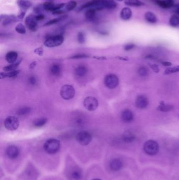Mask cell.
Returning a JSON list of instances; mask_svg holds the SVG:
<instances>
[{
    "label": "cell",
    "mask_w": 179,
    "mask_h": 180,
    "mask_svg": "<svg viewBox=\"0 0 179 180\" xmlns=\"http://www.w3.org/2000/svg\"><path fill=\"white\" fill-rule=\"evenodd\" d=\"M123 163L118 158H115L110 163V167L114 171H118L122 169Z\"/></svg>",
    "instance_id": "4fadbf2b"
},
{
    "label": "cell",
    "mask_w": 179,
    "mask_h": 180,
    "mask_svg": "<svg viewBox=\"0 0 179 180\" xmlns=\"http://www.w3.org/2000/svg\"><path fill=\"white\" fill-rule=\"evenodd\" d=\"M154 2L162 8L168 9L170 7L168 3L165 0H154Z\"/></svg>",
    "instance_id": "4dcf8cb0"
},
{
    "label": "cell",
    "mask_w": 179,
    "mask_h": 180,
    "mask_svg": "<svg viewBox=\"0 0 179 180\" xmlns=\"http://www.w3.org/2000/svg\"><path fill=\"white\" fill-rule=\"evenodd\" d=\"M135 104L137 108L143 109L148 106V100L144 95H139L135 100Z\"/></svg>",
    "instance_id": "8fae6325"
},
{
    "label": "cell",
    "mask_w": 179,
    "mask_h": 180,
    "mask_svg": "<svg viewBox=\"0 0 179 180\" xmlns=\"http://www.w3.org/2000/svg\"><path fill=\"white\" fill-rule=\"evenodd\" d=\"M44 15L43 14H38L37 16H35V18H36V20H37V21H42L44 19Z\"/></svg>",
    "instance_id": "f6af8a7d"
},
{
    "label": "cell",
    "mask_w": 179,
    "mask_h": 180,
    "mask_svg": "<svg viewBox=\"0 0 179 180\" xmlns=\"http://www.w3.org/2000/svg\"><path fill=\"white\" fill-rule=\"evenodd\" d=\"M18 20V17L16 18V16H7L6 18H5L4 20H3V25H7L9 24H11L14 22H16Z\"/></svg>",
    "instance_id": "4316f807"
},
{
    "label": "cell",
    "mask_w": 179,
    "mask_h": 180,
    "mask_svg": "<svg viewBox=\"0 0 179 180\" xmlns=\"http://www.w3.org/2000/svg\"><path fill=\"white\" fill-rule=\"evenodd\" d=\"M50 73L54 76H58L61 73V68L58 64H54L50 66Z\"/></svg>",
    "instance_id": "ac0fdd59"
},
{
    "label": "cell",
    "mask_w": 179,
    "mask_h": 180,
    "mask_svg": "<svg viewBox=\"0 0 179 180\" xmlns=\"http://www.w3.org/2000/svg\"><path fill=\"white\" fill-rule=\"evenodd\" d=\"M149 65L150 66L151 68H152L155 73H159V67H158L157 65L155 64H150Z\"/></svg>",
    "instance_id": "7bdbcfd3"
},
{
    "label": "cell",
    "mask_w": 179,
    "mask_h": 180,
    "mask_svg": "<svg viewBox=\"0 0 179 180\" xmlns=\"http://www.w3.org/2000/svg\"><path fill=\"white\" fill-rule=\"evenodd\" d=\"M16 31L18 32V33H20V34H24L25 33H26V29L25 28L23 24L20 23V24H18L16 27Z\"/></svg>",
    "instance_id": "e575fe53"
},
{
    "label": "cell",
    "mask_w": 179,
    "mask_h": 180,
    "mask_svg": "<svg viewBox=\"0 0 179 180\" xmlns=\"http://www.w3.org/2000/svg\"><path fill=\"white\" fill-rule=\"evenodd\" d=\"M36 65V62H34L32 63L30 65V68H31V69H33V68H35Z\"/></svg>",
    "instance_id": "c3c4849f"
},
{
    "label": "cell",
    "mask_w": 179,
    "mask_h": 180,
    "mask_svg": "<svg viewBox=\"0 0 179 180\" xmlns=\"http://www.w3.org/2000/svg\"><path fill=\"white\" fill-rule=\"evenodd\" d=\"M175 12L177 13V15L179 16V6L177 7V9L175 10Z\"/></svg>",
    "instance_id": "681fc988"
},
{
    "label": "cell",
    "mask_w": 179,
    "mask_h": 180,
    "mask_svg": "<svg viewBox=\"0 0 179 180\" xmlns=\"http://www.w3.org/2000/svg\"><path fill=\"white\" fill-rule=\"evenodd\" d=\"M104 83L106 87L113 89L116 88L119 84V79L116 75L110 74L106 76L104 79Z\"/></svg>",
    "instance_id": "ba28073f"
},
{
    "label": "cell",
    "mask_w": 179,
    "mask_h": 180,
    "mask_svg": "<svg viewBox=\"0 0 179 180\" xmlns=\"http://www.w3.org/2000/svg\"><path fill=\"white\" fill-rule=\"evenodd\" d=\"M18 54L15 51H10L7 53L5 56V59L9 63H14L18 59Z\"/></svg>",
    "instance_id": "2e32d148"
},
{
    "label": "cell",
    "mask_w": 179,
    "mask_h": 180,
    "mask_svg": "<svg viewBox=\"0 0 179 180\" xmlns=\"http://www.w3.org/2000/svg\"><path fill=\"white\" fill-rule=\"evenodd\" d=\"M145 19L150 23H155L157 22V19L155 14L151 12H148L145 14Z\"/></svg>",
    "instance_id": "ffe728a7"
},
{
    "label": "cell",
    "mask_w": 179,
    "mask_h": 180,
    "mask_svg": "<svg viewBox=\"0 0 179 180\" xmlns=\"http://www.w3.org/2000/svg\"><path fill=\"white\" fill-rule=\"evenodd\" d=\"M48 1H52V0H48Z\"/></svg>",
    "instance_id": "f5cc1de1"
},
{
    "label": "cell",
    "mask_w": 179,
    "mask_h": 180,
    "mask_svg": "<svg viewBox=\"0 0 179 180\" xmlns=\"http://www.w3.org/2000/svg\"><path fill=\"white\" fill-rule=\"evenodd\" d=\"M17 4L22 11L24 12H26L32 5V3L27 0H18Z\"/></svg>",
    "instance_id": "9a60e30c"
},
{
    "label": "cell",
    "mask_w": 179,
    "mask_h": 180,
    "mask_svg": "<svg viewBox=\"0 0 179 180\" xmlns=\"http://www.w3.org/2000/svg\"><path fill=\"white\" fill-rule=\"evenodd\" d=\"M118 1H122L123 0H118Z\"/></svg>",
    "instance_id": "816d5d0a"
},
{
    "label": "cell",
    "mask_w": 179,
    "mask_h": 180,
    "mask_svg": "<svg viewBox=\"0 0 179 180\" xmlns=\"http://www.w3.org/2000/svg\"><path fill=\"white\" fill-rule=\"evenodd\" d=\"M6 153L9 158L13 160L18 158L20 153V150L15 145H10L7 148Z\"/></svg>",
    "instance_id": "30bf717a"
},
{
    "label": "cell",
    "mask_w": 179,
    "mask_h": 180,
    "mask_svg": "<svg viewBox=\"0 0 179 180\" xmlns=\"http://www.w3.org/2000/svg\"><path fill=\"white\" fill-rule=\"evenodd\" d=\"M89 57L88 55L86 54H77V55L72 56L70 57L71 59H81V58H86V57Z\"/></svg>",
    "instance_id": "60d3db41"
},
{
    "label": "cell",
    "mask_w": 179,
    "mask_h": 180,
    "mask_svg": "<svg viewBox=\"0 0 179 180\" xmlns=\"http://www.w3.org/2000/svg\"><path fill=\"white\" fill-rule=\"evenodd\" d=\"M77 39H78V41L79 43L83 44L85 42L86 40L85 34L83 32H79L78 34Z\"/></svg>",
    "instance_id": "f35d334b"
},
{
    "label": "cell",
    "mask_w": 179,
    "mask_h": 180,
    "mask_svg": "<svg viewBox=\"0 0 179 180\" xmlns=\"http://www.w3.org/2000/svg\"><path fill=\"white\" fill-rule=\"evenodd\" d=\"M61 147L59 141L55 138H50L46 141L44 143V149L48 154H53L59 151Z\"/></svg>",
    "instance_id": "6da1fadb"
},
{
    "label": "cell",
    "mask_w": 179,
    "mask_h": 180,
    "mask_svg": "<svg viewBox=\"0 0 179 180\" xmlns=\"http://www.w3.org/2000/svg\"><path fill=\"white\" fill-rule=\"evenodd\" d=\"M47 122V119L45 118H42L40 119H37L33 122V125L36 127H41L46 124Z\"/></svg>",
    "instance_id": "484cf974"
},
{
    "label": "cell",
    "mask_w": 179,
    "mask_h": 180,
    "mask_svg": "<svg viewBox=\"0 0 179 180\" xmlns=\"http://www.w3.org/2000/svg\"><path fill=\"white\" fill-rule=\"evenodd\" d=\"M31 108L28 106H24L23 108H20L17 111L16 113L18 115H25L29 114L31 111Z\"/></svg>",
    "instance_id": "f546056e"
},
{
    "label": "cell",
    "mask_w": 179,
    "mask_h": 180,
    "mask_svg": "<svg viewBox=\"0 0 179 180\" xmlns=\"http://www.w3.org/2000/svg\"><path fill=\"white\" fill-rule=\"evenodd\" d=\"M20 71L15 70L11 72H8L7 73H1L0 74L1 79L6 78V77H15L18 76L20 73Z\"/></svg>",
    "instance_id": "44dd1931"
},
{
    "label": "cell",
    "mask_w": 179,
    "mask_h": 180,
    "mask_svg": "<svg viewBox=\"0 0 179 180\" xmlns=\"http://www.w3.org/2000/svg\"><path fill=\"white\" fill-rule=\"evenodd\" d=\"M101 180V179H93V180Z\"/></svg>",
    "instance_id": "f907efd6"
},
{
    "label": "cell",
    "mask_w": 179,
    "mask_h": 180,
    "mask_svg": "<svg viewBox=\"0 0 179 180\" xmlns=\"http://www.w3.org/2000/svg\"><path fill=\"white\" fill-rule=\"evenodd\" d=\"M159 144L155 141H147L143 145V150L144 152L149 155H155L159 152Z\"/></svg>",
    "instance_id": "7a4b0ae2"
},
{
    "label": "cell",
    "mask_w": 179,
    "mask_h": 180,
    "mask_svg": "<svg viewBox=\"0 0 179 180\" xmlns=\"http://www.w3.org/2000/svg\"><path fill=\"white\" fill-rule=\"evenodd\" d=\"M105 8L107 9H114L117 6V3L114 0H104Z\"/></svg>",
    "instance_id": "f1b7e54d"
},
{
    "label": "cell",
    "mask_w": 179,
    "mask_h": 180,
    "mask_svg": "<svg viewBox=\"0 0 179 180\" xmlns=\"http://www.w3.org/2000/svg\"><path fill=\"white\" fill-rule=\"evenodd\" d=\"M173 106L170 104H166L164 103L163 102L161 103L160 104L158 108V110L161 111V112H169L170 111L173 109Z\"/></svg>",
    "instance_id": "603a6c76"
},
{
    "label": "cell",
    "mask_w": 179,
    "mask_h": 180,
    "mask_svg": "<svg viewBox=\"0 0 179 180\" xmlns=\"http://www.w3.org/2000/svg\"><path fill=\"white\" fill-rule=\"evenodd\" d=\"M65 18H66V16H61L59 18L54 19L50 20L48 22L46 23L44 25V26H50V25H52L53 24H56L58 22H60L61 21H62L64 19H65Z\"/></svg>",
    "instance_id": "1f68e13d"
},
{
    "label": "cell",
    "mask_w": 179,
    "mask_h": 180,
    "mask_svg": "<svg viewBox=\"0 0 179 180\" xmlns=\"http://www.w3.org/2000/svg\"><path fill=\"white\" fill-rule=\"evenodd\" d=\"M61 97L66 100L72 99L75 94L74 88L71 85L66 84L61 87L60 91Z\"/></svg>",
    "instance_id": "277c9868"
},
{
    "label": "cell",
    "mask_w": 179,
    "mask_h": 180,
    "mask_svg": "<svg viewBox=\"0 0 179 180\" xmlns=\"http://www.w3.org/2000/svg\"><path fill=\"white\" fill-rule=\"evenodd\" d=\"M20 125L18 119L16 117H9L5 119L4 126L7 130L15 131L17 130Z\"/></svg>",
    "instance_id": "52a82bcc"
},
{
    "label": "cell",
    "mask_w": 179,
    "mask_h": 180,
    "mask_svg": "<svg viewBox=\"0 0 179 180\" xmlns=\"http://www.w3.org/2000/svg\"><path fill=\"white\" fill-rule=\"evenodd\" d=\"M35 53H36L38 55H42L43 53V50L41 48H36L35 50Z\"/></svg>",
    "instance_id": "ee69618b"
},
{
    "label": "cell",
    "mask_w": 179,
    "mask_h": 180,
    "mask_svg": "<svg viewBox=\"0 0 179 180\" xmlns=\"http://www.w3.org/2000/svg\"><path fill=\"white\" fill-rule=\"evenodd\" d=\"M96 11L94 9H89L86 12L85 14L86 18L88 21H92L94 20L96 16Z\"/></svg>",
    "instance_id": "cb8c5ba5"
},
{
    "label": "cell",
    "mask_w": 179,
    "mask_h": 180,
    "mask_svg": "<svg viewBox=\"0 0 179 180\" xmlns=\"http://www.w3.org/2000/svg\"><path fill=\"white\" fill-rule=\"evenodd\" d=\"M135 135L132 132L127 131L124 132L122 135V140L126 143H130L135 140Z\"/></svg>",
    "instance_id": "5bb4252c"
},
{
    "label": "cell",
    "mask_w": 179,
    "mask_h": 180,
    "mask_svg": "<svg viewBox=\"0 0 179 180\" xmlns=\"http://www.w3.org/2000/svg\"><path fill=\"white\" fill-rule=\"evenodd\" d=\"M25 24L28 29L32 31H35L37 29V21L35 16L31 14L27 16L25 19Z\"/></svg>",
    "instance_id": "9c48e42d"
},
{
    "label": "cell",
    "mask_w": 179,
    "mask_h": 180,
    "mask_svg": "<svg viewBox=\"0 0 179 180\" xmlns=\"http://www.w3.org/2000/svg\"><path fill=\"white\" fill-rule=\"evenodd\" d=\"M161 64L164 66H171L172 65V63L171 62L168 61L161 62Z\"/></svg>",
    "instance_id": "7dc6e473"
},
{
    "label": "cell",
    "mask_w": 179,
    "mask_h": 180,
    "mask_svg": "<svg viewBox=\"0 0 179 180\" xmlns=\"http://www.w3.org/2000/svg\"><path fill=\"white\" fill-rule=\"evenodd\" d=\"M133 114L131 111L125 110L122 112L121 118L123 122L125 123H130L133 120Z\"/></svg>",
    "instance_id": "7c38bea8"
},
{
    "label": "cell",
    "mask_w": 179,
    "mask_h": 180,
    "mask_svg": "<svg viewBox=\"0 0 179 180\" xmlns=\"http://www.w3.org/2000/svg\"><path fill=\"white\" fill-rule=\"evenodd\" d=\"M169 23L171 27H178L179 25V16L178 15H173L169 20Z\"/></svg>",
    "instance_id": "83f0119b"
},
{
    "label": "cell",
    "mask_w": 179,
    "mask_h": 180,
    "mask_svg": "<svg viewBox=\"0 0 179 180\" xmlns=\"http://www.w3.org/2000/svg\"><path fill=\"white\" fill-rule=\"evenodd\" d=\"M125 4L130 6V7H140L144 4L139 0H126L125 1Z\"/></svg>",
    "instance_id": "7402d4cb"
},
{
    "label": "cell",
    "mask_w": 179,
    "mask_h": 180,
    "mask_svg": "<svg viewBox=\"0 0 179 180\" xmlns=\"http://www.w3.org/2000/svg\"><path fill=\"white\" fill-rule=\"evenodd\" d=\"M138 73L140 75V77H146L149 74V71L148 68L144 67L141 66L138 70Z\"/></svg>",
    "instance_id": "d6a6232c"
},
{
    "label": "cell",
    "mask_w": 179,
    "mask_h": 180,
    "mask_svg": "<svg viewBox=\"0 0 179 180\" xmlns=\"http://www.w3.org/2000/svg\"><path fill=\"white\" fill-rule=\"evenodd\" d=\"M25 12H24V11H22V12H21V13H20V14L18 16V20H22V19L24 18V16H25Z\"/></svg>",
    "instance_id": "bcb514c9"
},
{
    "label": "cell",
    "mask_w": 179,
    "mask_h": 180,
    "mask_svg": "<svg viewBox=\"0 0 179 180\" xmlns=\"http://www.w3.org/2000/svg\"><path fill=\"white\" fill-rule=\"evenodd\" d=\"M135 47V45L133 43H129L127 44L124 47V49L126 51L131 50Z\"/></svg>",
    "instance_id": "b9f144b4"
},
{
    "label": "cell",
    "mask_w": 179,
    "mask_h": 180,
    "mask_svg": "<svg viewBox=\"0 0 179 180\" xmlns=\"http://www.w3.org/2000/svg\"><path fill=\"white\" fill-rule=\"evenodd\" d=\"M28 82H29V83L32 86H35V84H36L37 81H36V79L35 78V77L31 76L29 77Z\"/></svg>",
    "instance_id": "ab89813d"
},
{
    "label": "cell",
    "mask_w": 179,
    "mask_h": 180,
    "mask_svg": "<svg viewBox=\"0 0 179 180\" xmlns=\"http://www.w3.org/2000/svg\"><path fill=\"white\" fill-rule=\"evenodd\" d=\"M76 140L81 145L84 146L87 145L92 141V135L90 132L86 131H82L77 134Z\"/></svg>",
    "instance_id": "5b68a950"
},
{
    "label": "cell",
    "mask_w": 179,
    "mask_h": 180,
    "mask_svg": "<svg viewBox=\"0 0 179 180\" xmlns=\"http://www.w3.org/2000/svg\"><path fill=\"white\" fill-rule=\"evenodd\" d=\"M84 107L89 111H94L98 106V101L97 99L92 97H86L83 102Z\"/></svg>",
    "instance_id": "8992f818"
},
{
    "label": "cell",
    "mask_w": 179,
    "mask_h": 180,
    "mask_svg": "<svg viewBox=\"0 0 179 180\" xmlns=\"http://www.w3.org/2000/svg\"><path fill=\"white\" fill-rule=\"evenodd\" d=\"M177 72H179V65L167 68L164 71V74H170Z\"/></svg>",
    "instance_id": "836d02e7"
},
{
    "label": "cell",
    "mask_w": 179,
    "mask_h": 180,
    "mask_svg": "<svg viewBox=\"0 0 179 180\" xmlns=\"http://www.w3.org/2000/svg\"><path fill=\"white\" fill-rule=\"evenodd\" d=\"M63 42V36L58 34L52 36L46 39L44 42V45L47 48H54L61 45Z\"/></svg>",
    "instance_id": "3957f363"
},
{
    "label": "cell",
    "mask_w": 179,
    "mask_h": 180,
    "mask_svg": "<svg viewBox=\"0 0 179 180\" xmlns=\"http://www.w3.org/2000/svg\"><path fill=\"white\" fill-rule=\"evenodd\" d=\"M87 72V69L84 65H80L75 70V74L79 77H84Z\"/></svg>",
    "instance_id": "d6986e66"
},
{
    "label": "cell",
    "mask_w": 179,
    "mask_h": 180,
    "mask_svg": "<svg viewBox=\"0 0 179 180\" xmlns=\"http://www.w3.org/2000/svg\"><path fill=\"white\" fill-rule=\"evenodd\" d=\"M22 61V60H20L19 61L16 62L14 63L11 64V65H9L8 66H5L3 70L5 71V72H11V71H14V70H16V68H18V66L20 65L21 62Z\"/></svg>",
    "instance_id": "d4e9b609"
},
{
    "label": "cell",
    "mask_w": 179,
    "mask_h": 180,
    "mask_svg": "<svg viewBox=\"0 0 179 180\" xmlns=\"http://www.w3.org/2000/svg\"><path fill=\"white\" fill-rule=\"evenodd\" d=\"M132 16V11L131 9L128 7H124L122 9L120 13V17L122 20L125 21L129 20Z\"/></svg>",
    "instance_id": "e0dca14e"
},
{
    "label": "cell",
    "mask_w": 179,
    "mask_h": 180,
    "mask_svg": "<svg viewBox=\"0 0 179 180\" xmlns=\"http://www.w3.org/2000/svg\"><path fill=\"white\" fill-rule=\"evenodd\" d=\"M77 3L75 1H70L68 3L66 4L65 7L66 10L67 11H70L72 10L73 9L75 8V7H76Z\"/></svg>",
    "instance_id": "d590c367"
},
{
    "label": "cell",
    "mask_w": 179,
    "mask_h": 180,
    "mask_svg": "<svg viewBox=\"0 0 179 180\" xmlns=\"http://www.w3.org/2000/svg\"><path fill=\"white\" fill-rule=\"evenodd\" d=\"M72 178L75 180H79L81 178V173L79 170H75L72 173Z\"/></svg>",
    "instance_id": "8d00e7d4"
},
{
    "label": "cell",
    "mask_w": 179,
    "mask_h": 180,
    "mask_svg": "<svg viewBox=\"0 0 179 180\" xmlns=\"http://www.w3.org/2000/svg\"><path fill=\"white\" fill-rule=\"evenodd\" d=\"M84 119L81 117H76L74 120V124L76 126H81L84 125Z\"/></svg>",
    "instance_id": "74e56055"
}]
</instances>
